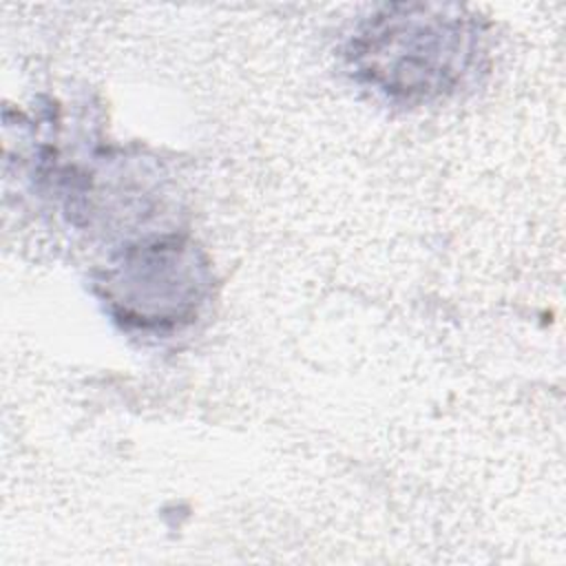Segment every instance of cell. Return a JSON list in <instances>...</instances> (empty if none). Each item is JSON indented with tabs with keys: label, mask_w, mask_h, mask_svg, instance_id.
<instances>
[{
	"label": "cell",
	"mask_w": 566,
	"mask_h": 566,
	"mask_svg": "<svg viewBox=\"0 0 566 566\" xmlns=\"http://www.w3.org/2000/svg\"><path fill=\"white\" fill-rule=\"evenodd\" d=\"M396 7L374 15L352 40L356 75L380 93L429 99L453 91L475 64V24L433 7Z\"/></svg>",
	"instance_id": "1"
}]
</instances>
